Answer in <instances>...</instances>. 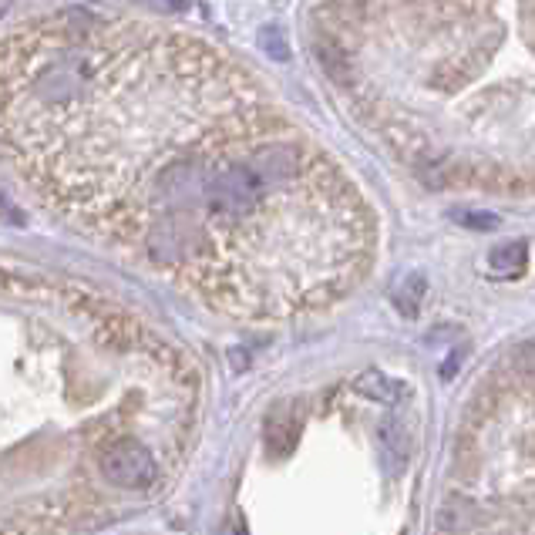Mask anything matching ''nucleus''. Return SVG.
<instances>
[{"label":"nucleus","mask_w":535,"mask_h":535,"mask_svg":"<svg viewBox=\"0 0 535 535\" xmlns=\"http://www.w3.org/2000/svg\"><path fill=\"white\" fill-rule=\"evenodd\" d=\"M0 159L81 233L239 320L330 307L377 249L354 179L243 64L122 17L0 38Z\"/></svg>","instance_id":"nucleus-1"},{"label":"nucleus","mask_w":535,"mask_h":535,"mask_svg":"<svg viewBox=\"0 0 535 535\" xmlns=\"http://www.w3.org/2000/svg\"><path fill=\"white\" fill-rule=\"evenodd\" d=\"M199 371L101 293L0 266V535H75L169 492Z\"/></svg>","instance_id":"nucleus-2"},{"label":"nucleus","mask_w":535,"mask_h":535,"mask_svg":"<svg viewBox=\"0 0 535 535\" xmlns=\"http://www.w3.org/2000/svg\"><path fill=\"white\" fill-rule=\"evenodd\" d=\"M525 263V243H509V246H498L492 256H488V266L498 276H512L519 266Z\"/></svg>","instance_id":"nucleus-3"},{"label":"nucleus","mask_w":535,"mask_h":535,"mask_svg":"<svg viewBox=\"0 0 535 535\" xmlns=\"http://www.w3.org/2000/svg\"><path fill=\"white\" fill-rule=\"evenodd\" d=\"M421 297H424V276L421 273H411L408 280H404L401 287L394 290V300H398L401 313H408V317H418Z\"/></svg>","instance_id":"nucleus-4"},{"label":"nucleus","mask_w":535,"mask_h":535,"mask_svg":"<svg viewBox=\"0 0 535 535\" xmlns=\"http://www.w3.org/2000/svg\"><path fill=\"white\" fill-rule=\"evenodd\" d=\"M357 391L367 394V398H374V401H394V394H391V391H398V387L387 381L384 374L371 371V374L357 377Z\"/></svg>","instance_id":"nucleus-5"},{"label":"nucleus","mask_w":535,"mask_h":535,"mask_svg":"<svg viewBox=\"0 0 535 535\" xmlns=\"http://www.w3.org/2000/svg\"><path fill=\"white\" fill-rule=\"evenodd\" d=\"M451 219L468 229H482V233H488V229L498 226V216H492V212H472V209H461V212H451Z\"/></svg>","instance_id":"nucleus-6"},{"label":"nucleus","mask_w":535,"mask_h":535,"mask_svg":"<svg viewBox=\"0 0 535 535\" xmlns=\"http://www.w3.org/2000/svg\"><path fill=\"white\" fill-rule=\"evenodd\" d=\"M260 41H263V51L266 54H276V58H280V61H287V48H283V34L280 31H276V27H273V31H270V27H266V31L260 34Z\"/></svg>","instance_id":"nucleus-7"},{"label":"nucleus","mask_w":535,"mask_h":535,"mask_svg":"<svg viewBox=\"0 0 535 535\" xmlns=\"http://www.w3.org/2000/svg\"><path fill=\"white\" fill-rule=\"evenodd\" d=\"M145 4H149L155 14H165V17L189 11V0H145Z\"/></svg>","instance_id":"nucleus-8"}]
</instances>
